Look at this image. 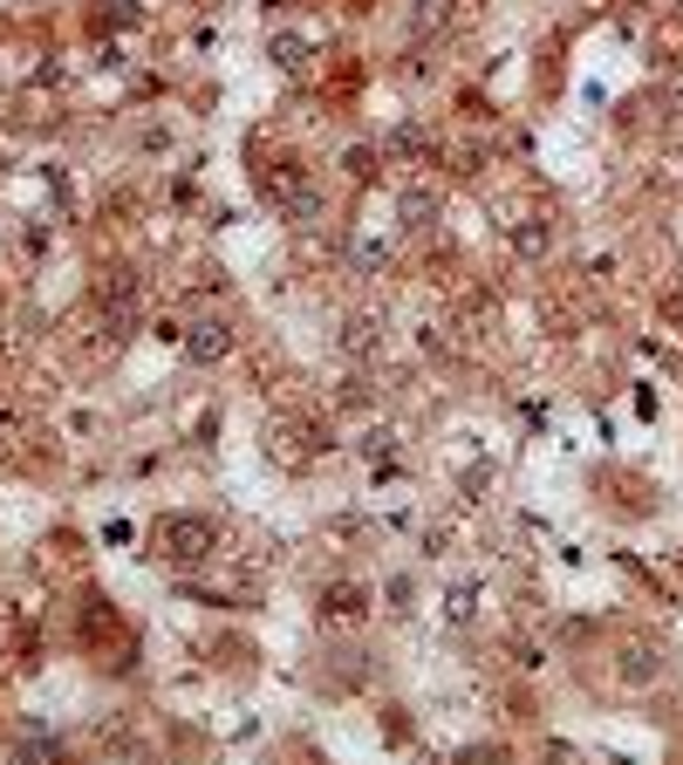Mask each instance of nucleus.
<instances>
[{"label":"nucleus","instance_id":"f03ea898","mask_svg":"<svg viewBox=\"0 0 683 765\" xmlns=\"http://www.w3.org/2000/svg\"><path fill=\"white\" fill-rule=\"evenodd\" d=\"M185 355L192 363H225V355H233V328L225 321H192L185 328Z\"/></svg>","mask_w":683,"mask_h":765},{"label":"nucleus","instance_id":"7ed1b4c3","mask_svg":"<svg viewBox=\"0 0 683 765\" xmlns=\"http://www.w3.org/2000/svg\"><path fill=\"white\" fill-rule=\"evenodd\" d=\"M369 616V588H356V581H336V588L321 595V622H363Z\"/></svg>","mask_w":683,"mask_h":765},{"label":"nucleus","instance_id":"f257e3e1","mask_svg":"<svg viewBox=\"0 0 683 765\" xmlns=\"http://www.w3.org/2000/svg\"><path fill=\"white\" fill-rule=\"evenodd\" d=\"M212 541H219V526H212V520H198V513H171V520H158V554H164V560H179V568L206 560V554H212Z\"/></svg>","mask_w":683,"mask_h":765},{"label":"nucleus","instance_id":"39448f33","mask_svg":"<svg viewBox=\"0 0 683 765\" xmlns=\"http://www.w3.org/2000/svg\"><path fill=\"white\" fill-rule=\"evenodd\" d=\"M273 8H288V0H273Z\"/></svg>","mask_w":683,"mask_h":765},{"label":"nucleus","instance_id":"20e7f679","mask_svg":"<svg viewBox=\"0 0 683 765\" xmlns=\"http://www.w3.org/2000/svg\"><path fill=\"white\" fill-rule=\"evenodd\" d=\"M342 342H349V349H369V342H376V321H369V315H363V321H349V336H342Z\"/></svg>","mask_w":683,"mask_h":765}]
</instances>
